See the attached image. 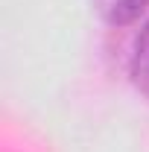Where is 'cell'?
Segmentation results:
<instances>
[{
    "label": "cell",
    "mask_w": 149,
    "mask_h": 152,
    "mask_svg": "<svg viewBox=\"0 0 149 152\" xmlns=\"http://www.w3.org/2000/svg\"><path fill=\"white\" fill-rule=\"evenodd\" d=\"M149 0H91V9L111 26H126L134 23L146 12Z\"/></svg>",
    "instance_id": "obj_1"
},
{
    "label": "cell",
    "mask_w": 149,
    "mask_h": 152,
    "mask_svg": "<svg viewBox=\"0 0 149 152\" xmlns=\"http://www.w3.org/2000/svg\"><path fill=\"white\" fill-rule=\"evenodd\" d=\"M129 76L134 82V88L140 91V96L149 102V20L134 35L131 56H129Z\"/></svg>",
    "instance_id": "obj_2"
}]
</instances>
